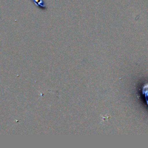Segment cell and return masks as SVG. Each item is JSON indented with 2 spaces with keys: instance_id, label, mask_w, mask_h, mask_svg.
Here are the masks:
<instances>
[{
  "instance_id": "1",
  "label": "cell",
  "mask_w": 148,
  "mask_h": 148,
  "mask_svg": "<svg viewBox=\"0 0 148 148\" xmlns=\"http://www.w3.org/2000/svg\"><path fill=\"white\" fill-rule=\"evenodd\" d=\"M143 94H145V98L146 99V101H147V105H148V84H146L143 88Z\"/></svg>"
}]
</instances>
